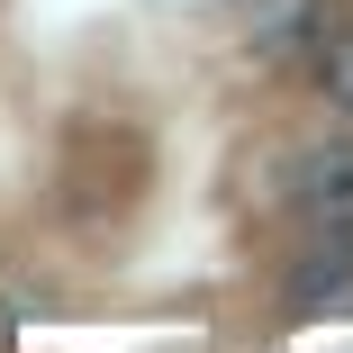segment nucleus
<instances>
[{"mask_svg":"<svg viewBox=\"0 0 353 353\" xmlns=\"http://www.w3.org/2000/svg\"><path fill=\"white\" fill-rule=\"evenodd\" d=\"M299 208L317 227H353V136H344V145H317L299 163Z\"/></svg>","mask_w":353,"mask_h":353,"instance_id":"nucleus-1","label":"nucleus"},{"mask_svg":"<svg viewBox=\"0 0 353 353\" xmlns=\"http://www.w3.org/2000/svg\"><path fill=\"white\" fill-rule=\"evenodd\" d=\"M326 100H335V109H353V28L326 46Z\"/></svg>","mask_w":353,"mask_h":353,"instance_id":"nucleus-3","label":"nucleus"},{"mask_svg":"<svg viewBox=\"0 0 353 353\" xmlns=\"http://www.w3.org/2000/svg\"><path fill=\"white\" fill-rule=\"evenodd\" d=\"M353 290V227H326V245L299 263V281H290V299L299 308H326V299H344Z\"/></svg>","mask_w":353,"mask_h":353,"instance_id":"nucleus-2","label":"nucleus"}]
</instances>
